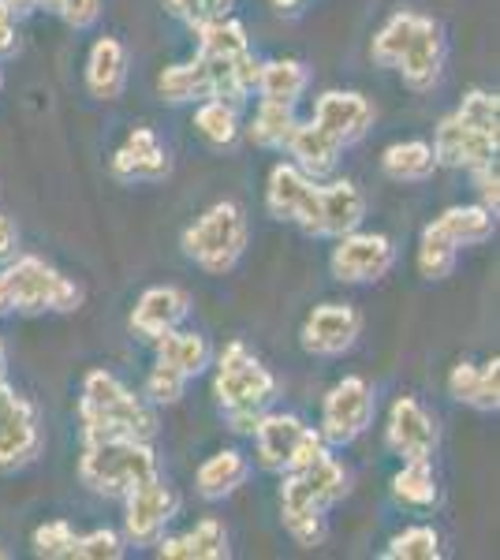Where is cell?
Segmentation results:
<instances>
[{
  "instance_id": "6da1fadb",
  "label": "cell",
  "mask_w": 500,
  "mask_h": 560,
  "mask_svg": "<svg viewBox=\"0 0 500 560\" xmlns=\"http://www.w3.org/2000/svg\"><path fill=\"white\" fill-rule=\"evenodd\" d=\"M280 478H284L280 482V523H284V530L303 549L322 546L325 535H329L325 512L351 493L348 467L333 453H325L311 459L306 467H295V471Z\"/></svg>"
},
{
  "instance_id": "7a4b0ae2",
  "label": "cell",
  "mask_w": 500,
  "mask_h": 560,
  "mask_svg": "<svg viewBox=\"0 0 500 560\" xmlns=\"http://www.w3.org/2000/svg\"><path fill=\"white\" fill-rule=\"evenodd\" d=\"M79 427H83V441H153L158 411L147 396H139L116 374L90 370L79 393Z\"/></svg>"
},
{
  "instance_id": "3957f363",
  "label": "cell",
  "mask_w": 500,
  "mask_h": 560,
  "mask_svg": "<svg viewBox=\"0 0 500 560\" xmlns=\"http://www.w3.org/2000/svg\"><path fill=\"white\" fill-rule=\"evenodd\" d=\"M213 396L229 430L251 438L258 419L272 404V396H277V377L243 340H232V345H224L221 359H217Z\"/></svg>"
},
{
  "instance_id": "277c9868",
  "label": "cell",
  "mask_w": 500,
  "mask_h": 560,
  "mask_svg": "<svg viewBox=\"0 0 500 560\" xmlns=\"http://www.w3.org/2000/svg\"><path fill=\"white\" fill-rule=\"evenodd\" d=\"M83 306V288L38 255H15L0 266V318L12 314H71Z\"/></svg>"
},
{
  "instance_id": "5b68a950",
  "label": "cell",
  "mask_w": 500,
  "mask_h": 560,
  "mask_svg": "<svg viewBox=\"0 0 500 560\" xmlns=\"http://www.w3.org/2000/svg\"><path fill=\"white\" fill-rule=\"evenodd\" d=\"M161 475L158 453L150 441H83V456H79V482L90 493L108 497V501H124L135 486L150 482Z\"/></svg>"
},
{
  "instance_id": "8992f818",
  "label": "cell",
  "mask_w": 500,
  "mask_h": 560,
  "mask_svg": "<svg viewBox=\"0 0 500 560\" xmlns=\"http://www.w3.org/2000/svg\"><path fill=\"white\" fill-rule=\"evenodd\" d=\"M251 229H247V213L240 202H217L198 217L195 224H187L179 247L184 255L195 261L202 273L209 277H224L240 266L243 250H247Z\"/></svg>"
},
{
  "instance_id": "52a82bcc",
  "label": "cell",
  "mask_w": 500,
  "mask_h": 560,
  "mask_svg": "<svg viewBox=\"0 0 500 560\" xmlns=\"http://www.w3.org/2000/svg\"><path fill=\"white\" fill-rule=\"evenodd\" d=\"M254 448H258V464L272 475H288L295 467H306L311 459L329 453V445L322 441V433L306 427L299 415L288 411H266L254 427Z\"/></svg>"
},
{
  "instance_id": "ba28073f",
  "label": "cell",
  "mask_w": 500,
  "mask_h": 560,
  "mask_svg": "<svg viewBox=\"0 0 500 560\" xmlns=\"http://www.w3.org/2000/svg\"><path fill=\"white\" fill-rule=\"evenodd\" d=\"M377 411V396L374 385L359 374L340 377L322 400V422H317V433L329 448H348L362 433L370 430Z\"/></svg>"
},
{
  "instance_id": "9c48e42d",
  "label": "cell",
  "mask_w": 500,
  "mask_h": 560,
  "mask_svg": "<svg viewBox=\"0 0 500 560\" xmlns=\"http://www.w3.org/2000/svg\"><path fill=\"white\" fill-rule=\"evenodd\" d=\"M393 266H396V243L381 236V232H362V229L336 240L329 255V273L340 284H374V280L388 277Z\"/></svg>"
},
{
  "instance_id": "30bf717a",
  "label": "cell",
  "mask_w": 500,
  "mask_h": 560,
  "mask_svg": "<svg viewBox=\"0 0 500 560\" xmlns=\"http://www.w3.org/2000/svg\"><path fill=\"white\" fill-rule=\"evenodd\" d=\"M42 453V419L12 385L0 388V471H20Z\"/></svg>"
},
{
  "instance_id": "8fae6325",
  "label": "cell",
  "mask_w": 500,
  "mask_h": 560,
  "mask_svg": "<svg viewBox=\"0 0 500 560\" xmlns=\"http://www.w3.org/2000/svg\"><path fill=\"white\" fill-rule=\"evenodd\" d=\"M179 501L165 486V478H150V482L135 486L124 497V541L127 546H158L165 538V527L176 516Z\"/></svg>"
},
{
  "instance_id": "7c38bea8",
  "label": "cell",
  "mask_w": 500,
  "mask_h": 560,
  "mask_svg": "<svg viewBox=\"0 0 500 560\" xmlns=\"http://www.w3.org/2000/svg\"><path fill=\"white\" fill-rule=\"evenodd\" d=\"M433 158H438V168H463V173H475L481 165H493L500 139L497 135H486L475 124H467L460 113H449L433 131Z\"/></svg>"
},
{
  "instance_id": "4fadbf2b",
  "label": "cell",
  "mask_w": 500,
  "mask_h": 560,
  "mask_svg": "<svg viewBox=\"0 0 500 560\" xmlns=\"http://www.w3.org/2000/svg\"><path fill=\"white\" fill-rule=\"evenodd\" d=\"M362 314L351 303H322L303 322V348L317 359H340L359 345Z\"/></svg>"
},
{
  "instance_id": "5bb4252c",
  "label": "cell",
  "mask_w": 500,
  "mask_h": 560,
  "mask_svg": "<svg viewBox=\"0 0 500 560\" xmlns=\"http://www.w3.org/2000/svg\"><path fill=\"white\" fill-rule=\"evenodd\" d=\"M444 52H449V45H444L441 23L430 20V15H422L415 26V34H411V42H407V49L399 52L393 71H399V79H404L407 90H415V94H430V90L441 83Z\"/></svg>"
},
{
  "instance_id": "9a60e30c",
  "label": "cell",
  "mask_w": 500,
  "mask_h": 560,
  "mask_svg": "<svg viewBox=\"0 0 500 560\" xmlns=\"http://www.w3.org/2000/svg\"><path fill=\"white\" fill-rule=\"evenodd\" d=\"M108 173L120 184H161L172 176V158L153 128H135L108 161Z\"/></svg>"
},
{
  "instance_id": "2e32d148",
  "label": "cell",
  "mask_w": 500,
  "mask_h": 560,
  "mask_svg": "<svg viewBox=\"0 0 500 560\" xmlns=\"http://www.w3.org/2000/svg\"><path fill=\"white\" fill-rule=\"evenodd\" d=\"M374 116L377 113L367 94H359V90H329V94H322L314 102L311 120L348 150L359 139H367L370 128H374Z\"/></svg>"
},
{
  "instance_id": "e0dca14e",
  "label": "cell",
  "mask_w": 500,
  "mask_h": 560,
  "mask_svg": "<svg viewBox=\"0 0 500 560\" xmlns=\"http://www.w3.org/2000/svg\"><path fill=\"white\" fill-rule=\"evenodd\" d=\"M438 422L433 415L415 400V396H399L388 411V427H385V445L393 448L399 459H433L438 453Z\"/></svg>"
},
{
  "instance_id": "ac0fdd59",
  "label": "cell",
  "mask_w": 500,
  "mask_h": 560,
  "mask_svg": "<svg viewBox=\"0 0 500 560\" xmlns=\"http://www.w3.org/2000/svg\"><path fill=\"white\" fill-rule=\"evenodd\" d=\"M367 221V195L351 179L317 184V240H340L362 229Z\"/></svg>"
},
{
  "instance_id": "d6986e66",
  "label": "cell",
  "mask_w": 500,
  "mask_h": 560,
  "mask_svg": "<svg viewBox=\"0 0 500 560\" xmlns=\"http://www.w3.org/2000/svg\"><path fill=\"white\" fill-rule=\"evenodd\" d=\"M187 314H190V300H187L184 288L158 284L139 295V303H135V311H131V329L153 345L158 337L179 329V325L187 322Z\"/></svg>"
},
{
  "instance_id": "ffe728a7",
  "label": "cell",
  "mask_w": 500,
  "mask_h": 560,
  "mask_svg": "<svg viewBox=\"0 0 500 560\" xmlns=\"http://www.w3.org/2000/svg\"><path fill=\"white\" fill-rule=\"evenodd\" d=\"M158 557H165V560H229L232 557L229 527H224L217 516H206L190 530H184V535L161 538Z\"/></svg>"
},
{
  "instance_id": "44dd1931",
  "label": "cell",
  "mask_w": 500,
  "mask_h": 560,
  "mask_svg": "<svg viewBox=\"0 0 500 560\" xmlns=\"http://www.w3.org/2000/svg\"><path fill=\"white\" fill-rule=\"evenodd\" d=\"M86 90L97 102H116L127 90V49L120 38L105 34L90 45L86 57Z\"/></svg>"
},
{
  "instance_id": "7402d4cb",
  "label": "cell",
  "mask_w": 500,
  "mask_h": 560,
  "mask_svg": "<svg viewBox=\"0 0 500 560\" xmlns=\"http://www.w3.org/2000/svg\"><path fill=\"white\" fill-rule=\"evenodd\" d=\"M449 396L481 415H493L500 408V359L456 363L449 374Z\"/></svg>"
},
{
  "instance_id": "603a6c76",
  "label": "cell",
  "mask_w": 500,
  "mask_h": 560,
  "mask_svg": "<svg viewBox=\"0 0 500 560\" xmlns=\"http://www.w3.org/2000/svg\"><path fill=\"white\" fill-rule=\"evenodd\" d=\"M284 150L292 153V165L303 168V173L311 176V179L333 176V173H336V165H340V153H344L340 142H336L329 131L317 128L314 120H306V124L299 120Z\"/></svg>"
},
{
  "instance_id": "cb8c5ba5",
  "label": "cell",
  "mask_w": 500,
  "mask_h": 560,
  "mask_svg": "<svg viewBox=\"0 0 500 560\" xmlns=\"http://www.w3.org/2000/svg\"><path fill=\"white\" fill-rule=\"evenodd\" d=\"M251 478V459L235 448H217L213 456H206L195 471V493L202 501H224L240 486H247Z\"/></svg>"
},
{
  "instance_id": "d4e9b609",
  "label": "cell",
  "mask_w": 500,
  "mask_h": 560,
  "mask_svg": "<svg viewBox=\"0 0 500 560\" xmlns=\"http://www.w3.org/2000/svg\"><path fill=\"white\" fill-rule=\"evenodd\" d=\"M317 179H311L292 161H280V165L269 168V184H266V210L277 221L295 224V217L303 213L306 198H311Z\"/></svg>"
},
{
  "instance_id": "484cf974",
  "label": "cell",
  "mask_w": 500,
  "mask_h": 560,
  "mask_svg": "<svg viewBox=\"0 0 500 560\" xmlns=\"http://www.w3.org/2000/svg\"><path fill=\"white\" fill-rule=\"evenodd\" d=\"M381 173L393 179V184H426V179L438 173V158H433L430 142L404 139L385 147V153H381Z\"/></svg>"
},
{
  "instance_id": "4316f807",
  "label": "cell",
  "mask_w": 500,
  "mask_h": 560,
  "mask_svg": "<svg viewBox=\"0 0 500 560\" xmlns=\"http://www.w3.org/2000/svg\"><path fill=\"white\" fill-rule=\"evenodd\" d=\"M311 86V68L303 60H261L258 68V86L254 94L266 97V102H284V105H299V97Z\"/></svg>"
},
{
  "instance_id": "83f0119b",
  "label": "cell",
  "mask_w": 500,
  "mask_h": 560,
  "mask_svg": "<svg viewBox=\"0 0 500 560\" xmlns=\"http://www.w3.org/2000/svg\"><path fill=\"white\" fill-rule=\"evenodd\" d=\"M153 348H158V359L168 366H176L179 374L190 377L195 382L198 374H206L209 363H213V351H209V340L202 332L195 329H172L165 337L153 340Z\"/></svg>"
},
{
  "instance_id": "f1b7e54d",
  "label": "cell",
  "mask_w": 500,
  "mask_h": 560,
  "mask_svg": "<svg viewBox=\"0 0 500 560\" xmlns=\"http://www.w3.org/2000/svg\"><path fill=\"white\" fill-rule=\"evenodd\" d=\"M433 229L441 232V236H449L456 247H478V243L493 240L497 232V213L486 210L481 202L475 206H452V210H444L438 221H433Z\"/></svg>"
},
{
  "instance_id": "f546056e",
  "label": "cell",
  "mask_w": 500,
  "mask_h": 560,
  "mask_svg": "<svg viewBox=\"0 0 500 560\" xmlns=\"http://www.w3.org/2000/svg\"><path fill=\"white\" fill-rule=\"evenodd\" d=\"M393 497L404 509L430 512L438 509V471H433V459H404V467L393 475Z\"/></svg>"
},
{
  "instance_id": "4dcf8cb0",
  "label": "cell",
  "mask_w": 500,
  "mask_h": 560,
  "mask_svg": "<svg viewBox=\"0 0 500 560\" xmlns=\"http://www.w3.org/2000/svg\"><path fill=\"white\" fill-rule=\"evenodd\" d=\"M295 124H299L295 105L266 102V97H258V108H254V116L247 124V139L258 150H284L288 139H292V131H295Z\"/></svg>"
},
{
  "instance_id": "1f68e13d",
  "label": "cell",
  "mask_w": 500,
  "mask_h": 560,
  "mask_svg": "<svg viewBox=\"0 0 500 560\" xmlns=\"http://www.w3.org/2000/svg\"><path fill=\"white\" fill-rule=\"evenodd\" d=\"M158 94L168 105H198L209 97V75L198 57L184 60V65H168L158 75Z\"/></svg>"
},
{
  "instance_id": "d6a6232c",
  "label": "cell",
  "mask_w": 500,
  "mask_h": 560,
  "mask_svg": "<svg viewBox=\"0 0 500 560\" xmlns=\"http://www.w3.org/2000/svg\"><path fill=\"white\" fill-rule=\"evenodd\" d=\"M195 128L213 150H232L243 131L240 108L221 102V97H206V102H198L195 108Z\"/></svg>"
},
{
  "instance_id": "836d02e7",
  "label": "cell",
  "mask_w": 500,
  "mask_h": 560,
  "mask_svg": "<svg viewBox=\"0 0 500 560\" xmlns=\"http://www.w3.org/2000/svg\"><path fill=\"white\" fill-rule=\"evenodd\" d=\"M456 258H460V247L452 243L449 236H441L433 224L422 229V240H418V255H415V266H418V277L438 284V280H449L452 269H456Z\"/></svg>"
},
{
  "instance_id": "e575fe53",
  "label": "cell",
  "mask_w": 500,
  "mask_h": 560,
  "mask_svg": "<svg viewBox=\"0 0 500 560\" xmlns=\"http://www.w3.org/2000/svg\"><path fill=\"white\" fill-rule=\"evenodd\" d=\"M195 38H198V52H202V57H240V52L251 49L247 26L240 20H232V15L195 26Z\"/></svg>"
},
{
  "instance_id": "d590c367",
  "label": "cell",
  "mask_w": 500,
  "mask_h": 560,
  "mask_svg": "<svg viewBox=\"0 0 500 560\" xmlns=\"http://www.w3.org/2000/svg\"><path fill=\"white\" fill-rule=\"evenodd\" d=\"M418 20H422L418 12H396V15H388L385 26H381V31L374 34V45H370V57H374V65L396 68L399 52H404L407 42H411Z\"/></svg>"
},
{
  "instance_id": "8d00e7d4",
  "label": "cell",
  "mask_w": 500,
  "mask_h": 560,
  "mask_svg": "<svg viewBox=\"0 0 500 560\" xmlns=\"http://www.w3.org/2000/svg\"><path fill=\"white\" fill-rule=\"evenodd\" d=\"M385 560H441V535L430 523H415L404 527L399 535L381 549Z\"/></svg>"
},
{
  "instance_id": "74e56055",
  "label": "cell",
  "mask_w": 500,
  "mask_h": 560,
  "mask_svg": "<svg viewBox=\"0 0 500 560\" xmlns=\"http://www.w3.org/2000/svg\"><path fill=\"white\" fill-rule=\"evenodd\" d=\"M75 541L79 535L68 520H49V523H42V527H34L31 549H34V557H42V560H75Z\"/></svg>"
},
{
  "instance_id": "f35d334b",
  "label": "cell",
  "mask_w": 500,
  "mask_h": 560,
  "mask_svg": "<svg viewBox=\"0 0 500 560\" xmlns=\"http://www.w3.org/2000/svg\"><path fill=\"white\" fill-rule=\"evenodd\" d=\"M187 385H190V377H184L176 366H168L158 359L147 374V400L153 404V408H172V404L184 400Z\"/></svg>"
},
{
  "instance_id": "ab89813d",
  "label": "cell",
  "mask_w": 500,
  "mask_h": 560,
  "mask_svg": "<svg viewBox=\"0 0 500 560\" xmlns=\"http://www.w3.org/2000/svg\"><path fill=\"white\" fill-rule=\"evenodd\" d=\"M456 113L463 116L467 124H475V128H481L486 135H497L500 139V97L493 94V90H467L463 94V102L456 105Z\"/></svg>"
},
{
  "instance_id": "60d3db41",
  "label": "cell",
  "mask_w": 500,
  "mask_h": 560,
  "mask_svg": "<svg viewBox=\"0 0 500 560\" xmlns=\"http://www.w3.org/2000/svg\"><path fill=\"white\" fill-rule=\"evenodd\" d=\"M168 15H176L179 23H187L190 31L202 23H213V20H224L232 15L235 0H165Z\"/></svg>"
},
{
  "instance_id": "b9f144b4",
  "label": "cell",
  "mask_w": 500,
  "mask_h": 560,
  "mask_svg": "<svg viewBox=\"0 0 500 560\" xmlns=\"http://www.w3.org/2000/svg\"><path fill=\"white\" fill-rule=\"evenodd\" d=\"M38 8L53 12L71 31H90V26L102 20V0H38Z\"/></svg>"
},
{
  "instance_id": "7bdbcfd3",
  "label": "cell",
  "mask_w": 500,
  "mask_h": 560,
  "mask_svg": "<svg viewBox=\"0 0 500 560\" xmlns=\"http://www.w3.org/2000/svg\"><path fill=\"white\" fill-rule=\"evenodd\" d=\"M124 553H127L124 535H116V530H108V527L79 535L75 541V560H120Z\"/></svg>"
},
{
  "instance_id": "ee69618b",
  "label": "cell",
  "mask_w": 500,
  "mask_h": 560,
  "mask_svg": "<svg viewBox=\"0 0 500 560\" xmlns=\"http://www.w3.org/2000/svg\"><path fill=\"white\" fill-rule=\"evenodd\" d=\"M475 191H478V202L486 206V210H500V176H497V161L493 165H481L475 168Z\"/></svg>"
},
{
  "instance_id": "f6af8a7d",
  "label": "cell",
  "mask_w": 500,
  "mask_h": 560,
  "mask_svg": "<svg viewBox=\"0 0 500 560\" xmlns=\"http://www.w3.org/2000/svg\"><path fill=\"white\" fill-rule=\"evenodd\" d=\"M20 49V31H15V12L0 0V60L15 57Z\"/></svg>"
},
{
  "instance_id": "bcb514c9",
  "label": "cell",
  "mask_w": 500,
  "mask_h": 560,
  "mask_svg": "<svg viewBox=\"0 0 500 560\" xmlns=\"http://www.w3.org/2000/svg\"><path fill=\"white\" fill-rule=\"evenodd\" d=\"M20 255V229L8 213H0V266Z\"/></svg>"
},
{
  "instance_id": "7dc6e473",
  "label": "cell",
  "mask_w": 500,
  "mask_h": 560,
  "mask_svg": "<svg viewBox=\"0 0 500 560\" xmlns=\"http://www.w3.org/2000/svg\"><path fill=\"white\" fill-rule=\"evenodd\" d=\"M8 8H12L15 15H31V12H38V0H4Z\"/></svg>"
},
{
  "instance_id": "c3c4849f",
  "label": "cell",
  "mask_w": 500,
  "mask_h": 560,
  "mask_svg": "<svg viewBox=\"0 0 500 560\" xmlns=\"http://www.w3.org/2000/svg\"><path fill=\"white\" fill-rule=\"evenodd\" d=\"M269 4H272V8H277V12H280V15H295V12H299V8H303V4H306V0H269Z\"/></svg>"
},
{
  "instance_id": "681fc988",
  "label": "cell",
  "mask_w": 500,
  "mask_h": 560,
  "mask_svg": "<svg viewBox=\"0 0 500 560\" xmlns=\"http://www.w3.org/2000/svg\"><path fill=\"white\" fill-rule=\"evenodd\" d=\"M8 385V348H4V340H0V388Z\"/></svg>"
},
{
  "instance_id": "f907efd6",
  "label": "cell",
  "mask_w": 500,
  "mask_h": 560,
  "mask_svg": "<svg viewBox=\"0 0 500 560\" xmlns=\"http://www.w3.org/2000/svg\"><path fill=\"white\" fill-rule=\"evenodd\" d=\"M0 86H4V68H0Z\"/></svg>"
},
{
  "instance_id": "816d5d0a",
  "label": "cell",
  "mask_w": 500,
  "mask_h": 560,
  "mask_svg": "<svg viewBox=\"0 0 500 560\" xmlns=\"http://www.w3.org/2000/svg\"><path fill=\"white\" fill-rule=\"evenodd\" d=\"M4 557H8V553H4V549H0V560H4Z\"/></svg>"
}]
</instances>
